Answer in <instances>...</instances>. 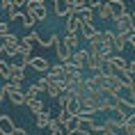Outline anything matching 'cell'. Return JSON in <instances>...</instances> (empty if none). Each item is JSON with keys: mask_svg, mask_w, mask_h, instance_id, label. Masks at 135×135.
<instances>
[{"mask_svg": "<svg viewBox=\"0 0 135 135\" xmlns=\"http://www.w3.org/2000/svg\"><path fill=\"white\" fill-rule=\"evenodd\" d=\"M53 46H55V53H57V60H60V64H66L69 60H71V50L64 46L62 37L55 35V41H53Z\"/></svg>", "mask_w": 135, "mask_h": 135, "instance_id": "3", "label": "cell"}, {"mask_svg": "<svg viewBox=\"0 0 135 135\" xmlns=\"http://www.w3.org/2000/svg\"><path fill=\"white\" fill-rule=\"evenodd\" d=\"M114 21H117V32H114V35L126 37V35H131V32H135V21H133V14H131V12L121 14L119 18H114Z\"/></svg>", "mask_w": 135, "mask_h": 135, "instance_id": "2", "label": "cell"}, {"mask_svg": "<svg viewBox=\"0 0 135 135\" xmlns=\"http://www.w3.org/2000/svg\"><path fill=\"white\" fill-rule=\"evenodd\" d=\"M0 23H2V16H0Z\"/></svg>", "mask_w": 135, "mask_h": 135, "instance_id": "34", "label": "cell"}, {"mask_svg": "<svg viewBox=\"0 0 135 135\" xmlns=\"http://www.w3.org/2000/svg\"><path fill=\"white\" fill-rule=\"evenodd\" d=\"M53 41H55V32H53L50 37H41V35H39V39H37V44H39L41 48H48V46H53Z\"/></svg>", "mask_w": 135, "mask_h": 135, "instance_id": "22", "label": "cell"}, {"mask_svg": "<svg viewBox=\"0 0 135 135\" xmlns=\"http://www.w3.org/2000/svg\"><path fill=\"white\" fill-rule=\"evenodd\" d=\"M108 9H110V14H112V21L114 18H119L121 14H126V2L124 0H108Z\"/></svg>", "mask_w": 135, "mask_h": 135, "instance_id": "5", "label": "cell"}, {"mask_svg": "<svg viewBox=\"0 0 135 135\" xmlns=\"http://www.w3.org/2000/svg\"><path fill=\"white\" fill-rule=\"evenodd\" d=\"M101 133H103V135H117V133H119V124H117L114 119L103 121V126H101Z\"/></svg>", "mask_w": 135, "mask_h": 135, "instance_id": "12", "label": "cell"}, {"mask_svg": "<svg viewBox=\"0 0 135 135\" xmlns=\"http://www.w3.org/2000/svg\"><path fill=\"white\" fill-rule=\"evenodd\" d=\"M108 62L112 64V69H114V71H124V69H126V64H128L121 55H112L110 60H108Z\"/></svg>", "mask_w": 135, "mask_h": 135, "instance_id": "16", "label": "cell"}, {"mask_svg": "<svg viewBox=\"0 0 135 135\" xmlns=\"http://www.w3.org/2000/svg\"><path fill=\"white\" fill-rule=\"evenodd\" d=\"M71 64H76L78 69H85V62H87V50L85 48H78L76 53H71Z\"/></svg>", "mask_w": 135, "mask_h": 135, "instance_id": "8", "label": "cell"}, {"mask_svg": "<svg viewBox=\"0 0 135 135\" xmlns=\"http://www.w3.org/2000/svg\"><path fill=\"white\" fill-rule=\"evenodd\" d=\"M14 121L9 119V117H5V114H0V135H12V131H14Z\"/></svg>", "mask_w": 135, "mask_h": 135, "instance_id": "9", "label": "cell"}, {"mask_svg": "<svg viewBox=\"0 0 135 135\" xmlns=\"http://www.w3.org/2000/svg\"><path fill=\"white\" fill-rule=\"evenodd\" d=\"M23 12L32 14L35 21H46V18H48V7H46V2H44V0H28Z\"/></svg>", "mask_w": 135, "mask_h": 135, "instance_id": "1", "label": "cell"}, {"mask_svg": "<svg viewBox=\"0 0 135 135\" xmlns=\"http://www.w3.org/2000/svg\"><path fill=\"white\" fill-rule=\"evenodd\" d=\"M30 66H32L35 71H39V73H48L50 62H48V60H46L44 55H35L32 60H30Z\"/></svg>", "mask_w": 135, "mask_h": 135, "instance_id": "6", "label": "cell"}, {"mask_svg": "<svg viewBox=\"0 0 135 135\" xmlns=\"http://www.w3.org/2000/svg\"><path fill=\"white\" fill-rule=\"evenodd\" d=\"M50 117H53V112H50V110H44L41 114H37V128H48Z\"/></svg>", "mask_w": 135, "mask_h": 135, "instance_id": "17", "label": "cell"}, {"mask_svg": "<svg viewBox=\"0 0 135 135\" xmlns=\"http://www.w3.org/2000/svg\"><path fill=\"white\" fill-rule=\"evenodd\" d=\"M37 96H39V89H37V85H30L28 92H23V99H25V103L28 101H35Z\"/></svg>", "mask_w": 135, "mask_h": 135, "instance_id": "20", "label": "cell"}, {"mask_svg": "<svg viewBox=\"0 0 135 135\" xmlns=\"http://www.w3.org/2000/svg\"><path fill=\"white\" fill-rule=\"evenodd\" d=\"M55 14L57 16H66L71 14V9H69V0H55Z\"/></svg>", "mask_w": 135, "mask_h": 135, "instance_id": "14", "label": "cell"}, {"mask_svg": "<svg viewBox=\"0 0 135 135\" xmlns=\"http://www.w3.org/2000/svg\"><path fill=\"white\" fill-rule=\"evenodd\" d=\"M80 30V21L76 18V14H69L66 16V35H78Z\"/></svg>", "mask_w": 135, "mask_h": 135, "instance_id": "10", "label": "cell"}, {"mask_svg": "<svg viewBox=\"0 0 135 135\" xmlns=\"http://www.w3.org/2000/svg\"><path fill=\"white\" fill-rule=\"evenodd\" d=\"M64 128H66V135H69V133H73V131L78 128V117H73V119H69L66 124H64Z\"/></svg>", "mask_w": 135, "mask_h": 135, "instance_id": "23", "label": "cell"}, {"mask_svg": "<svg viewBox=\"0 0 135 135\" xmlns=\"http://www.w3.org/2000/svg\"><path fill=\"white\" fill-rule=\"evenodd\" d=\"M69 135H89V133H85V131H80V128H76L73 133H69Z\"/></svg>", "mask_w": 135, "mask_h": 135, "instance_id": "32", "label": "cell"}, {"mask_svg": "<svg viewBox=\"0 0 135 135\" xmlns=\"http://www.w3.org/2000/svg\"><path fill=\"white\" fill-rule=\"evenodd\" d=\"M12 135H28V131H25V128H14Z\"/></svg>", "mask_w": 135, "mask_h": 135, "instance_id": "31", "label": "cell"}, {"mask_svg": "<svg viewBox=\"0 0 135 135\" xmlns=\"http://www.w3.org/2000/svg\"><path fill=\"white\" fill-rule=\"evenodd\" d=\"M0 76H2L5 80H9V64L2 62V60H0Z\"/></svg>", "mask_w": 135, "mask_h": 135, "instance_id": "27", "label": "cell"}, {"mask_svg": "<svg viewBox=\"0 0 135 135\" xmlns=\"http://www.w3.org/2000/svg\"><path fill=\"white\" fill-rule=\"evenodd\" d=\"M78 128H80V131H85V133L101 131V126L94 121V117H78Z\"/></svg>", "mask_w": 135, "mask_h": 135, "instance_id": "7", "label": "cell"}, {"mask_svg": "<svg viewBox=\"0 0 135 135\" xmlns=\"http://www.w3.org/2000/svg\"><path fill=\"white\" fill-rule=\"evenodd\" d=\"M62 41H64V46L71 50V53H76V50L80 48V39H78V35H66V37H62Z\"/></svg>", "mask_w": 135, "mask_h": 135, "instance_id": "13", "label": "cell"}, {"mask_svg": "<svg viewBox=\"0 0 135 135\" xmlns=\"http://www.w3.org/2000/svg\"><path fill=\"white\" fill-rule=\"evenodd\" d=\"M64 110H66L69 114H71V117H78V110H80V103H78V99H76V96H71Z\"/></svg>", "mask_w": 135, "mask_h": 135, "instance_id": "18", "label": "cell"}, {"mask_svg": "<svg viewBox=\"0 0 135 135\" xmlns=\"http://www.w3.org/2000/svg\"><path fill=\"white\" fill-rule=\"evenodd\" d=\"M96 12H99V18H103V21H112V14H110V9H108V2H103Z\"/></svg>", "mask_w": 135, "mask_h": 135, "instance_id": "21", "label": "cell"}, {"mask_svg": "<svg viewBox=\"0 0 135 135\" xmlns=\"http://www.w3.org/2000/svg\"><path fill=\"white\" fill-rule=\"evenodd\" d=\"M21 21H23V25H25V28H32V25H35V18H32V14H28V12H23V18H21Z\"/></svg>", "mask_w": 135, "mask_h": 135, "instance_id": "26", "label": "cell"}, {"mask_svg": "<svg viewBox=\"0 0 135 135\" xmlns=\"http://www.w3.org/2000/svg\"><path fill=\"white\" fill-rule=\"evenodd\" d=\"M25 105L30 108V112H35V114H41L46 108H44V101H39V99H35V101H28Z\"/></svg>", "mask_w": 135, "mask_h": 135, "instance_id": "19", "label": "cell"}, {"mask_svg": "<svg viewBox=\"0 0 135 135\" xmlns=\"http://www.w3.org/2000/svg\"><path fill=\"white\" fill-rule=\"evenodd\" d=\"M78 32H80L78 37H83V39H87V41H89V39H92V37L96 35L99 30L94 28V23H83V25H80V30H78Z\"/></svg>", "mask_w": 135, "mask_h": 135, "instance_id": "11", "label": "cell"}, {"mask_svg": "<svg viewBox=\"0 0 135 135\" xmlns=\"http://www.w3.org/2000/svg\"><path fill=\"white\" fill-rule=\"evenodd\" d=\"M2 44H9V46H18V44H21V39H18L14 32H9V35L5 37V41H2Z\"/></svg>", "mask_w": 135, "mask_h": 135, "instance_id": "25", "label": "cell"}, {"mask_svg": "<svg viewBox=\"0 0 135 135\" xmlns=\"http://www.w3.org/2000/svg\"><path fill=\"white\" fill-rule=\"evenodd\" d=\"M50 135H60V133H50Z\"/></svg>", "mask_w": 135, "mask_h": 135, "instance_id": "33", "label": "cell"}, {"mask_svg": "<svg viewBox=\"0 0 135 135\" xmlns=\"http://www.w3.org/2000/svg\"><path fill=\"white\" fill-rule=\"evenodd\" d=\"M57 119L62 121V124H66V121H69V119H73V117H71L69 112H66V110H60V114H57Z\"/></svg>", "mask_w": 135, "mask_h": 135, "instance_id": "28", "label": "cell"}, {"mask_svg": "<svg viewBox=\"0 0 135 135\" xmlns=\"http://www.w3.org/2000/svg\"><path fill=\"white\" fill-rule=\"evenodd\" d=\"M60 126H62V121L57 119V117H50V121H48V128H50V133H57V131H60Z\"/></svg>", "mask_w": 135, "mask_h": 135, "instance_id": "24", "label": "cell"}, {"mask_svg": "<svg viewBox=\"0 0 135 135\" xmlns=\"http://www.w3.org/2000/svg\"><path fill=\"white\" fill-rule=\"evenodd\" d=\"M23 39H25V41H30V44H37V39H39V32H35V30H32V32H30L28 37H23Z\"/></svg>", "mask_w": 135, "mask_h": 135, "instance_id": "29", "label": "cell"}, {"mask_svg": "<svg viewBox=\"0 0 135 135\" xmlns=\"http://www.w3.org/2000/svg\"><path fill=\"white\" fill-rule=\"evenodd\" d=\"M23 78H25V69H23L21 64H9V80L12 85H21Z\"/></svg>", "mask_w": 135, "mask_h": 135, "instance_id": "4", "label": "cell"}, {"mask_svg": "<svg viewBox=\"0 0 135 135\" xmlns=\"http://www.w3.org/2000/svg\"><path fill=\"white\" fill-rule=\"evenodd\" d=\"M7 35H9V30H7V23L2 21V23H0V37L5 39V37H7Z\"/></svg>", "mask_w": 135, "mask_h": 135, "instance_id": "30", "label": "cell"}, {"mask_svg": "<svg viewBox=\"0 0 135 135\" xmlns=\"http://www.w3.org/2000/svg\"><path fill=\"white\" fill-rule=\"evenodd\" d=\"M76 18L80 21V25H83V23H92L94 21V12L89 7H85V9H80L78 14H76Z\"/></svg>", "mask_w": 135, "mask_h": 135, "instance_id": "15", "label": "cell"}]
</instances>
